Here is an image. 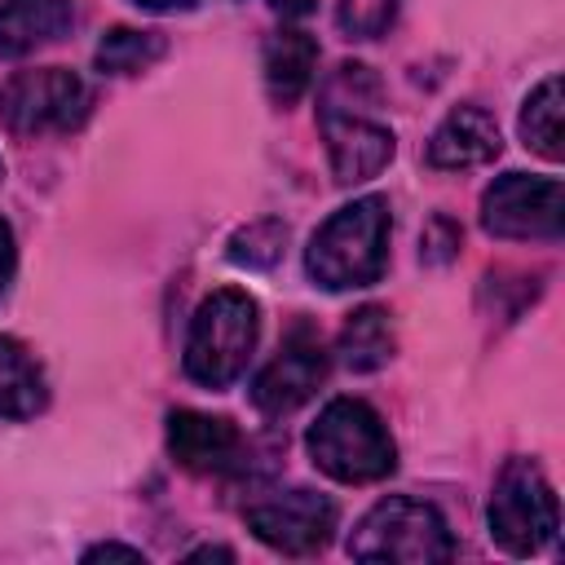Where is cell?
I'll list each match as a JSON object with an SVG mask.
<instances>
[{"label":"cell","mask_w":565,"mask_h":565,"mask_svg":"<svg viewBox=\"0 0 565 565\" xmlns=\"http://www.w3.org/2000/svg\"><path fill=\"white\" fill-rule=\"evenodd\" d=\"M388 230H393L388 199H380V194H362V199L335 207L305 247L309 278L327 291H349V287L375 282L388 265Z\"/></svg>","instance_id":"6da1fadb"},{"label":"cell","mask_w":565,"mask_h":565,"mask_svg":"<svg viewBox=\"0 0 565 565\" xmlns=\"http://www.w3.org/2000/svg\"><path fill=\"white\" fill-rule=\"evenodd\" d=\"M305 450L331 481H344V486L384 481L397 468V446L380 411L366 406L362 397L327 402L305 433Z\"/></svg>","instance_id":"7a4b0ae2"},{"label":"cell","mask_w":565,"mask_h":565,"mask_svg":"<svg viewBox=\"0 0 565 565\" xmlns=\"http://www.w3.org/2000/svg\"><path fill=\"white\" fill-rule=\"evenodd\" d=\"M260 335V309L247 291L238 287H221L212 291L194 318H190V335H185V375L203 388H230L243 371L247 358L256 349Z\"/></svg>","instance_id":"3957f363"},{"label":"cell","mask_w":565,"mask_h":565,"mask_svg":"<svg viewBox=\"0 0 565 565\" xmlns=\"http://www.w3.org/2000/svg\"><path fill=\"white\" fill-rule=\"evenodd\" d=\"M353 561H397V565H433L455 556V539L446 516L411 494L380 499L349 534Z\"/></svg>","instance_id":"277c9868"},{"label":"cell","mask_w":565,"mask_h":565,"mask_svg":"<svg viewBox=\"0 0 565 565\" xmlns=\"http://www.w3.org/2000/svg\"><path fill=\"white\" fill-rule=\"evenodd\" d=\"M486 521H490V539L512 556H530L556 539L561 503H556V490L534 459L516 455L499 468Z\"/></svg>","instance_id":"5b68a950"},{"label":"cell","mask_w":565,"mask_h":565,"mask_svg":"<svg viewBox=\"0 0 565 565\" xmlns=\"http://www.w3.org/2000/svg\"><path fill=\"white\" fill-rule=\"evenodd\" d=\"M88 110H93V88L66 66L18 71L0 88V119L22 137L71 132L88 119Z\"/></svg>","instance_id":"8992f818"},{"label":"cell","mask_w":565,"mask_h":565,"mask_svg":"<svg viewBox=\"0 0 565 565\" xmlns=\"http://www.w3.org/2000/svg\"><path fill=\"white\" fill-rule=\"evenodd\" d=\"M481 225L494 238H543L556 243L565 230V190L556 177H530V172H503L481 194Z\"/></svg>","instance_id":"52a82bcc"},{"label":"cell","mask_w":565,"mask_h":565,"mask_svg":"<svg viewBox=\"0 0 565 565\" xmlns=\"http://www.w3.org/2000/svg\"><path fill=\"white\" fill-rule=\"evenodd\" d=\"M247 530L282 556H309V552H322L331 543L335 503L318 490H305V486L274 490L247 508Z\"/></svg>","instance_id":"ba28073f"},{"label":"cell","mask_w":565,"mask_h":565,"mask_svg":"<svg viewBox=\"0 0 565 565\" xmlns=\"http://www.w3.org/2000/svg\"><path fill=\"white\" fill-rule=\"evenodd\" d=\"M322 380H327V349L313 331L296 327L282 340V349L260 366V375L252 384V406L260 415H274V419L291 415L296 406H305L318 393Z\"/></svg>","instance_id":"9c48e42d"},{"label":"cell","mask_w":565,"mask_h":565,"mask_svg":"<svg viewBox=\"0 0 565 565\" xmlns=\"http://www.w3.org/2000/svg\"><path fill=\"white\" fill-rule=\"evenodd\" d=\"M318 124H322V141H327V159L340 185H358L371 181L388 168L397 141L393 128L375 124L366 110H327L318 106Z\"/></svg>","instance_id":"30bf717a"},{"label":"cell","mask_w":565,"mask_h":565,"mask_svg":"<svg viewBox=\"0 0 565 565\" xmlns=\"http://www.w3.org/2000/svg\"><path fill=\"white\" fill-rule=\"evenodd\" d=\"M168 450L185 472L212 477L230 472L243 459V433L225 415H203V411H172L168 415Z\"/></svg>","instance_id":"8fae6325"},{"label":"cell","mask_w":565,"mask_h":565,"mask_svg":"<svg viewBox=\"0 0 565 565\" xmlns=\"http://www.w3.org/2000/svg\"><path fill=\"white\" fill-rule=\"evenodd\" d=\"M499 150H503V137L494 115H486L481 106H455L428 141V163L446 172H463V168L490 163Z\"/></svg>","instance_id":"7c38bea8"},{"label":"cell","mask_w":565,"mask_h":565,"mask_svg":"<svg viewBox=\"0 0 565 565\" xmlns=\"http://www.w3.org/2000/svg\"><path fill=\"white\" fill-rule=\"evenodd\" d=\"M265 93L274 106H296L309 84H313V71H318V40L309 31H296V26H282L265 40Z\"/></svg>","instance_id":"4fadbf2b"},{"label":"cell","mask_w":565,"mask_h":565,"mask_svg":"<svg viewBox=\"0 0 565 565\" xmlns=\"http://www.w3.org/2000/svg\"><path fill=\"white\" fill-rule=\"evenodd\" d=\"M75 22L71 0H0V57H31Z\"/></svg>","instance_id":"5bb4252c"},{"label":"cell","mask_w":565,"mask_h":565,"mask_svg":"<svg viewBox=\"0 0 565 565\" xmlns=\"http://www.w3.org/2000/svg\"><path fill=\"white\" fill-rule=\"evenodd\" d=\"M49 406V384L31 349L13 335H0V415L4 419H35Z\"/></svg>","instance_id":"9a60e30c"},{"label":"cell","mask_w":565,"mask_h":565,"mask_svg":"<svg viewBox=\"0 0 565 565\" xmlns=\"http://www.w3.org/2000/svg\"><path fill=\"white\" fill-rule=\"evenodd\" d=\"M388 358H393V322H388V309L362 305L358 313H349V322L340 331V362L349 371H380Z\"/></svg>","instance_id":"2e32d148"},{"label":"cell","mask_w":565,"mask_h":565,"mask_svg":"<svg viewBox=\"0 0 565 565\" xmlns=\"http://www.w3.org/2000/svg\"><path fill=\"white\" fill-rule=\"evenodd\" d=\"M521 137L534 154L543 159H561L565 154V106H561V79L547 75L521 106Z\"/></svg>","instance_id":"e0dca14e"},{"label":"cell","mask_w":565,"mask_h":565,"mask_svg":"<svg viewBox=\"0 0 565 565\" xmlns=\"http://www.w3.org/2000/svg\"><path fill=\"white\" fill-rule=\"evenodd\" d=\"M168 53V40L159 31H137V26H115L97 44V71L106 75H137L154 66Z\"/></svg>","instance_id":"ac0fdd59"},{"label":"cell","mask_w":565,"mask_h":565,"mask_svg":"<svg viewBox=\"0 0 565 565\" xmlns=\"http://www.w3.org/2000/svg\"><path fill=\"white\" fill-rule=\"evenodd\" d=\"M282 243H287V225L256 221V225H247V230H238L230 238V260L234 265H247V269H269L282 256Z\"/></svg>","instance_id":"d6986e66"},{"label":"cell","mask_w":565,"mask_h":565,"mask_svg":"<svg viewBox=\"0 0 565 565\" xmlns=\"http://www.w3.org/2000/svg\"><path fill=\"white\" fill-rule=\"evenodd\" d=\"M397 9H402V0H340L335 22L349 40H375L393 26Z\"/></svg>","instance_id":"ffe728a7"},{"label":"cell","mask_w":565,"mask_h":565,"mask_svg":"<svg viewBox=\"0 0 565 565\" xmlns=\"http://www.w3.org/2000/svg\"><path fill=\"white\" fill-rule=\"evenodd\" d=\"M13 269H18V247H13V230L0 221V296L9 291L13 282Z\"/></svg>","instance_id":"44dd1931"},{"label":"cell","mask_w":565,"mask_h":565,"mask_svg":"<svg viewBox=\"0 0 565 565\" xmlns=\"http://www.w3.org/2000/svg\"><path fill=\"white\" fill-rule=\"evenodd\" d=\"M84 561H146L141 547H124V543H97L84 552Z\"/></svg>","instance_id":"7402d4cb"},{"label":"cell","mask_w":565,"mask_h":565,"mask_svg":"<svg viewBox=\"0 0 565 565\" xmlns=\"http://www.w3.org/2000/svg\"><path fill=\"white\" fill-rule=\"evenodd\" d=\"M274 13H282V18H305V13H313L318 9V0H265Z\"/></svg>","instance_id":"603a6c76"},{"label":"cell","mask_w":565,"mask_h":565,"mask_svg":"<svg viewBox=\"0 0 565 565\" xmlns=\"http://www.w3.org/2000/svg\"><path fill=\"white\" fill-rule=\"evenodd\" d=\"M132 4L146 13H177V9H194L199 0H132Z\"/></svg>","instance_id":"cb8c5ba5"},{"label":"cell","mask_w":565,"mask_h":565,"mask_svg":"<svg viewBox=\"0 0 565 565\" xmlns=\"http://www.w3.org/2000/svg\"><path fill=\"white\" fill-rule=\"evenodd\" d=\"M190 561H234V552L230 547H199V552H190Z\"/></svg>","instance_id":"d4e9b609"},{"label":"cell","mask_w":565,"mask_h":565,"mask_svg":"<svg viewBox=\"0 0 565 565\" xmlns=\"http://www.w3.org/2000/svg\"><path fill=\"white\" fill-rule=\"evenodd\" d=\"M0 177H4V159H0Z\"/></svg>","instance_id":"484cf974"}]
</instances>
